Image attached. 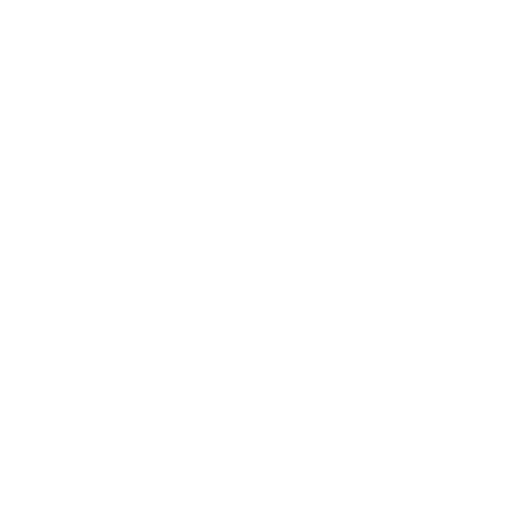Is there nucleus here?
Here are the masks:
<instances>
[]
</instances>
